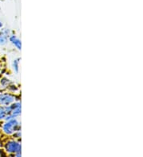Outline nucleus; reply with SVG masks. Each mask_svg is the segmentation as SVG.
<instances>
[{"label": "nucleus", "mask_w": 143, "mask_h": 157, "mask_svg": "<svg viewBox=\"0 0 143 157\" xmlns=\"http://www.w3.org/2000/svg\"><path fill=\"white\" fill-rule=\"evenodd\" d=\"M3 136H5V135L3 134V132H2V129L0 128V141L3 140Z\"/></svg>", "instance_id": "obj_12"}, {"label": "nucleus", "mask_w": 143, "mask_h": 157, "mask_svg": "<svg viewBox=\"0 0 143 157\" xmlns=\"http://www.w3.org/2000/svg\"><path fill=\"white\" fill-rule=\"evenodd\" d=\"M19 63H20V58L14 59L12 62V68H13V71L16 74L19 72Z\"/></svg>", "instance_id": "obj_9"}, {"label": "nucleus", "mask_w": 143, "mask_h": 157, "mask_svg": "<svg viewBox=\"0 0 143 157\" xmlns=\"http://www.w3.org/2000/svg\"><path fill=\"white\" fill-rule=\"evenodd\" d=\"M6 155H7V154L6 153V151H4L3 148H1V147H0V157L6 156Z\"/></svg>", "instance_id": "obj_11"}, {"label": "nucleus", "mask_w": 143, "mask_h": 157, "mask_svg": "<svg viewBox=\"0 0 143 157\" xmlns=\"http://www.w3.org/2000/svg\"><path fill=\"white\" fill-rule=\"evenodd\" d=\"M2 146H3L4 151H6L7 155H14L16 157L22 156V145L21 142L19 140L12 138V139H6L2 140Z\"/></svg>", "instance_id": "obj_2"}, {"label": "nucleus", "mask_w": 143, "mask_h": 157, "mask_svg": "<svg viewBox=\"0 0 143 157\" xmlns=\"http://www.w3.org/2000/svg\"><path fill=\"white\" fill-rule=\"evenodd\" d=\"M18 100H19V98L14 93L0 90V105H10Z\"/></svg>", "instance_id": "obj_3"}, {"label": "nucleus", "mask_w": 143, "mask_h": 157, "mask_svg": "<svg viewBox=\"0 0 143 157\" xmlns=\"http://www.w3.org/2000/svg\"><path fill=\"white\" fill-rule=\"evenodd\" d=\"M11 82V81L6 77H2L0 78V90H6L7 87Z\"/></svg>", "instance_id": "obj_8"}, {"label": "nucleus", "mask_w": 143, "mask_h": 157, "mask_svg": "<svg viewBox=\"0 0 143 157\" xmlns=\"http://www.w3.org/2000/svg\"><path fill=\"white\" fill-rule=\"evenodd\" d=\"M0 128L5 136H12L15 132L21 130V121L18 117H10L2 121Z\"/></svg>", "instance_id": "obj_1"}, {"label": "nucleus", "mask_w": 143, "mask_h": 157, "mask_svg": "<svg viewBox=\"0 0 143 157\" xmlns=\"http://www.w3.org/2000/svg\"><path fill=\"white\" fill-rule=\"evenodd\" d=\"M2 27H3V23H2V21L0 20V29H2Z\"/></svg>", "instance_id": "obj_13"}, {"label": "nucleus", "mask_w": 143, "mask_h": 157, "mask_svg": "<svg viewBox=\"0 0 143 157\" xmlns=\"http://www.w3.org/2000/svg\"><path fill=\"white\" fill-rule=\"evenodd\" d=\"M10 105H0V123L10 118Z\"/></svg>", "instance_id": "obj_6"}, {"label": "nucleus", "mask_w": 143, "mask_h": 157, "mask_svg": "<svg viewBox=\"0 0 143 157\" xmlns=\"http://www.w3.org/2000/svg\"><path fill=\"white\" fill-rule=\"evenodd\" d=\"M10 117H19L21 116L22 104L20 100H18L11 105H10Z\"/></svg>", "instance_id": "obj_4"}, {"label": "nucleus", "mask_w": 143, "mask_h": 157, "mask_svg": "<svg viewBox=\"0 0 143 157\" xmlns=\"http://www.w3.org/2000/svg\"><path fill=\"white\" fill-rule=\"evenodd\" d=\"M9 41L11 43V44H13L14 47H15V48H17L18 51H21L22 50V41H21V40H20V39H19L15 34H13V33H12V34L10 36Z\"/></svg>", "instance_id": "obj_7"}, {"label": "nucleus", "mask_w": 143, "mask_h": 157, "mask_svg": "<svg viewBox=\"0 0 143 157\" xmlns=\"http://www.w3.org/2000/svg\"><path fill=\"white\" fill-rule=\"evenodd\" d=\"M6 90H9L10 92H11V93H14H14H16V92L18 91L19 89H18V87L16 86V85H14V83H12L11 82V83L9 85V86H8Z\"/></svg>", "instance_id": "obj_10"}, {"label": "nucleus", "mask_w": 143, "mask_h": 157, "mask_svg": "<svg viewBox=\"0 0 143 157\" xmlns=\"http://www.w3.org/2000/svg\"><path fill=\"white\" fill-rule=\"evenodd\" d=\"M12 34L11 30L9 28H3L0 29V45H6L8 43L10 36Z\"/></svg>", "instance_id": "obj_5"}]
</instances>
